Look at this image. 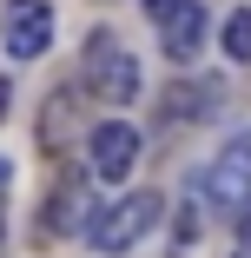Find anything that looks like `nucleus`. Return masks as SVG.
Wrapping results in <instances>:
<instances>
[{"label":"nucleus","instance_id":"f257e3e1","mask_svg":"<svg viewBox=\"0 0 251 258\" xmlns=\"http://www.w3.org/2000/svg\"><path fill=\"white\" fill-rule=\"evenodd\" d=\"M159 212H165L159 192H126V199H113L106 212L86 225V238H93V251H132L145 232L159 225Z\"/></svg>","mask_w":251,"mask_h":258},{"label":"nucleus","instance_id":"f03ea898","mask_svg":"<svg viewBox=\"0 0 251 258\" xmlns=\"http://www.w3.org/2000/svg\"><path fill=\"white\" fill-rule=\"evenodd\" d=\"M86 86H93V99H106V106H132V99L145 93L139 86V60L126 53V46H113V33L86 40Z\"/></svg>","mask_w":251,"mask_h":258},{"label":"nucleus","instance_id":"7ed1b4c3","mask_svg":"<svg viewBox=\"0 0 251 258\" xmlns=\"http://www.w3.org/2000/svg\"><path fill=\"white\" fill-rule=\"evenodd\" d=\"M205 199L218 212H251V139H231L212 172H205Z\"/></svg>","mask_w":251,"mask_h":258},{"label":"nucleus","instance_id":"20e7f679","mask_svg":"<svg viewBox=\"0 0 251 258\" xmlns=\"http://www.w3.org/2000/svg\"><path fill=\"white\" fill-rule=\"evenodd\" d=\"M0 40H7L14 60H40L46 46H53V7H46V0H7Z\"/></svg>","mask_w":251,"mask_h":258},{"label":"nucleus","instance_id":"39448f33","mask_svg":"<svg viewBox=\"0 0 251 258\" xmlns=\"http://www.w3.org/2000/svg\"><path fill=\"white\" fill-rule=\"evenodd\" d=\"M86 159H93V172L106 179V185H119V179L132 172V159H139V133H132L126 119L93 126V133H86Z\"/></svg>","mask_w":251,"mask_h":258},{"label":"nucleus","instance_id":"423d86ee","mask_svg":"<svg viewBox=\"0 0 251 258\" xmlns=\"http://www.w3.org/2000/svg\"><path fill=\"white\" fill-rule=\"evenodd\" d=\"M93 126H86V86H60L53 99H46V113H40V139H46V152H60V146H73V139H86Z\"/></svg>","mask_w":251,"mask_h":258},{"label":"nucleus","instance_id":"0eeeda50","mask_svg":"<svg viewBox=\"0 0 251 258\" xmlns=\"http://www.w3.org/2000/svg\"><path fill=\"white\" fill-rule=\"evenodd\" d=\"M159 27H165V33H159L165 60H179V67H192V60H198V46H205V33H212V20H205V7H198V0H179V7H172Z\"/></svg>","mask_w":251,"mask_h":258},{"label":"nucleus","instance_id":"6e6552de","mask_svg":"<svg viewBox=\"0 0 251 258\" xmlns=\"http://www.w3.org/2000/svg\"><path fill=\"white\" fill-rule=\"evenodd\" d=\"M99 212H93V192H86V179H60V192H53V205H46V219H40V232L46 238H60V232H86Z\"/></svg>","mask_w":251,"mask_h":258},{"label":"nucleus","instance_id":"1a4fd4ad","mask_svg":"<svg viewBox=\"0 0 251 258\" xmlns=\"http://www.w3.org/2000/svg\"><path fill=\"white\" fill-rule=\"evenodd\" d=\"M225 53H231V60H251V7H238V14L225 20Z\"/></svg>","mask_w":251,"mask_h":258},{"label":"nucleus","instance_id":"9d476101","mask_svg":"<svg viewBox=\"0 0 251 258\" xmlns=\"http://www.w3.org/2000/svg\"><path fill=\"white\" fill-rule=\"evenodd\" d=\"M192 232H198V212H185V219L172 225V251H185V245H192Z\"/></svg>","mask_w":251,"mask_h":258},{"label":"nucleus","instance_id":"9b49d317","mask_svg":"<svg viewBox=\"0 0 251 258\" xmlns=\"http://www.w3.org/2000/svg\"><path fill=\"white\" fill-rule=\"evenodd\" d=\"M231 258H251V212H238V251Z\"/></svg>","mask_w":251,"mask_h":258},{"label":"nucleus","instance_id":"f8f14e48","mask_svg":"<svg viewBox=\"0 0 251 258\" xmlns=\"http://www.w3.org/2000/svg\"><path fill=\"white\" fill-rule=\"evenodd\" d=\"M139 7H145V14H152V20H165V14L179 7V0H139Z\"/></svg>","mask_w":251,"mask_h":258},{"label":"nucleus","instance_id":"ddd939ff","mask_svg":"<svg viewBox=\"0 0 251 258\" xmlns=\"http://www.w3.org/2000/svg\"><path fill=\"white\" fill-rule=\"evenodd\" d=\"M7 106H14V80L0 73V119H7Z\"/></svg>","mask_w":251,"mask_h":258},{"label":"nucleus","instance_id":"4468645a","mask_svg":"<svg viewBox=\"0 0 251 258\" xmlns=\"http://www.w3.org/2000/svg\"><path fill=\"white\" fill-rule=\"evenodd\" d=\"M0 185H7V159H0Z\"/></svg>","mask_w":251,"mask_h":258}]
</instances>
